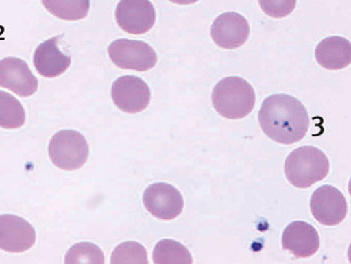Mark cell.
<instances>
[{
  "label": "cell",
  "mask_w": 351,
  "mask_h": 264,
  "mask_svg": "<svg viewBox=\"0 0 351 264\" xmlns=\"http://www.w3.org/2000/svg\"><path fill=\"white\" fill-rule=\"evenodd\" d=\"M258 119L264 134L282 145L302 140L311 125L308 112L303 104L285 94L268 97L262 104Z\"/></svg>",
  "instance_id": "obj_1"
},
{
  "label": "cell",
  "mask_w": 351,
  "mask_h": 264,
  "mask_svg": "<svg viewBox=\"0 0 351 264\" xmlns=\"http://www.w3.org/2000/svg\"><path fill=\"white\" fill-rule=\"evenodd\" d=\"M255 101L254 88L239 77H225L212 92L214 109L229 120H240L248 116L254 109Z\"/></svg>",
  "instance_id": "obj_2"
},
{
  "label": "cell",
  "mask_w": 351,
  "mask_h": 264,
  "mask_svg": "<svg viewBox=\"0 0 351 264\" xmlns=\"http://www.w3.org/2000/svg\"><path fill=\"white\" fill-rule=\"evenodd\" d=\"M328 158L316 147L295 149L286 158L285 175L294 187L306 189L328 175Z\"/></svg>",
  "instance_id": "obj_3"
},
{
  "label": "cell",
  "mask_w": 351,
  "mask_h": 264,
  "mask_svg": "<svg viewBox=\"0 0 351 264\" xmlns=\"http://www.w3.org/2000/svg\"><path fill=\"white\" fill-rule=\"evenodd\" d=\"M49 154L56 167L75 171L82 168L88 161L90 147L88 141L79 132L62 130L51 138Z\"/></svg>",
  "instance_id": "obj_4"
},
{
  "label": "cell",
  "mask_w": 351,
  "mask_h": 264,
  "mask_svg": "<svg viewBox=\"0 0 351 264\" xmlns=\"http://www.w3.org/2000/svg\"><path fill=\"white\" fill-rule=\"evenodd\" d=\"M112 62L123 70L147 71L157 64L155 49L144 42L121 40L110 43L108 49Z\"/></svg>",
  "instance_id": "obj_5"
},
{
  "label": "cell",
  "mask_w": 351,
  "mask_h": 264,
  "mask_svg": "<svg viewBox=\"0 0 351 264\" xmlns=\"http://www.w3.org/2000/svg\"><path fill=\"white\" fill-rule=\"evenodd\" d=\"M311 210L313 217L325 226H335L346 219L348 202L337 188L324 185L312 194Z\"/></svg>",
  "instance_id": "obj_6"
},
{
  "label": "cell",
  "mask_w": 351,
  "mask_h": 264,
  "mask_svg": "<svg viewBox=\"0 0 351 264\" xmlns=\"http://www.w3.org/2000/svg\"><path fill=\"white\" fill-rule=\"evenodd\" d=\"M114 105L127 114H136L146 110L151 101V91L146 82L135 75L119 77L112 86Z\"/></svg>",
  "instance_id": "obj_7"
},
{
  "label": "cell",
  "mask_w": 351,
  "mask_h": 264,
  "mask_svg": "<svg viewBox=\"0 0 351 264\" xmlns=\"http://www.w3.org/2000/svg\"><path fill=\"white\" fill-rule=\"evenodd\" d=\"M145 207L152 215L162 220H173L182 213L184 199L179 190L167 183H155L145 190Z\"/></svg>",
  "instance_id": "obj_8"
},
{
  "label": "cell",
  "mask_w": 351,
  "mask_h": 264,
  "mask_svg": "<svg viewBox=\"0 0 351 264\" xmlns=\"http://www.w3.org/2000/svg\"><path fill=\"white\" fill-rule=\"evenodd\" d=\"M116 21L128 34H144L155 25V8L149 0H121L116 8Z\"/></svg>",
  "instance_id": "obj_9"
},
{
  "label": "cell",
  "mask_w": 351,
  "mask_h": 264,
  "mask_svg": "<svg viewBox=\"0 0 351 264\" xmlns=\"http://www.w3.org/2000/svg\"><path fill=\"white\" fill-rule=\"evenodd\" d=\"M34 226L23 218L12 214L0 215V250L21 253L36 244Z\"/></svg>",
  "instance_id": "obj_10"
},
{
  "label": "cell",
  "mask_w": 351,
  "mask_h": 264,
  "mask_svg": "<svg viewBox=\"0 0 351 264\" xmlns=\"http://www.w3.org/2000/svg\"><path fill=\"white\" fill-rule=\"evenodd\" d=\"M250 27L248 21L237 12H225L219 15L211 27L212 40L218 47L235 49L248 40Z\"/></svg>",
  "instance_id": "obj_11"
},
{
  "label": "cell",
  "mask_w": 351,
  "mask_h": 264,
  "mask_svg": "<svg viewBox=\"0 0 351 264\" xmlns=\"http://www.w3.org/2000/svg\"><path fill=\"white\" fill-rule=\"evenodd\" d=\"M0 86L12 91L19 97H30L36 93L38 81L27 62L19 58L0 60Z\"/></svg>",
  "instance_id": "obj_12"
},
{
  "label": "cell",
  "mask_w": 351,
  "mask_h": 264,
  "mask_svg": "<svg viewBox=\"0 0 351 264\" xmlns=\"http://www.w3.org/2000/svg\"><path fill=\"white\" fill-rule=\"evenodd\" d=\"M282 246L298 259H308L319 250V235L309 223L291 222L284 229Z\"/></svg>",
  "instance_id": "obj_13"
},
{
  "label": "cell",
  "mask_w": 351,
  "mask_h": 264,
  "mask_svg": "<svg viewBox=\"0 0 351 264\" xmlns=\"http://www.w3.org/2000/svg\"><path fill=\"white\" fill-rule=\"evenodd\" d=\"M58 38H49L38 45L34 64L40 75L49 79L60 77L71 64V56L64 55L58 47Z\"/></svg>",
  "instance_id": "obj_14"
},
{
  "label": "cell",
  "mask_w": 351,
  "mask_h": 264,
  "mask_svg": "<svg viewBox=\"0 0 351 264\" xmlns=\"http://www.w3.org/2000/svg\"><path fill=\"white\" fill-rule=\"evenodd\" d=\"M315 58L326 70H342L350 64L351 43L342 36H329L318 43Z\"/></svg>",
  "instance_id": "obj_15"
},
{
  "label": "cell",
  "mask_w": 351,
  "mask_h": 264,
  "mask_svg": "<svg viewBox=\"0 0 351 264\" xmlns=\"http://www.w3.org/2000/svg\"><path fill=\"white\" fill-rule=\"evenodd\" d=\"M49 14L64 21H81L88 16L90 0H43Z\"/></svg>",
  "instance_id": "obj_16"
},
{
  "label": "cell",
  "mask_w": 351,
  "mask_h": 264,
  "mask_svg": "<svg viewBox=\"0 0 351 264\" xmlns=\"http://www.w3.org/2000/svg\"><path fill=\"white\" fill-rule=\"evenodd\" d=\"M153 261L156 264H192L190 251L183 244L172 239H162L158 242L153 251Z\"/></svg>",
  "instance_id": "obj_17"
},
{
  "label": "cell",
  "mask_w": 351,
  "mask_h": 264,
  "mask_svg": "<svg viewBox=\"0 0 351 264\" xmlns=\"http://www.w3.org/2000/svg\"><path fill=\"white\" fill-rule=\"evenodd\" d=\"M25 123V111L19 99L0 91V127L19 129Z\"/></svg>",
  "instance_id": "obj_18"
},
{
  "label": "cell",
  "mask_w": 351,
  "mask_h": 264,
  "mask_svg": "<svg viewBox=\"0 0 351 264\" xmlns=\"http://www.w3.org/2000/svg\"><path fill=\"white\" fill-rule=\"evenodd\" d=\"M64 263L66 264H104L105 255L99 246L90 242L75 244L68 251Z\"/></svg>",
  "instance_id": "obj_19"
},
{
  "label": "cell",
  "mask_w": 351,
  "mask_h": 264,
  "mask_svg": "<svg viewBox=\"0 0 351 264\" xmlns=\"http://www.w3.org/2000/svg\"><path fill=\"white\" fill-rule=\"evenodd\" d=\"M112 264H148V253L142 244L127 241L117 246L110 259Z\"/></svg>",
  "instance_id": "obj_20"
},
{
  "label": "cell",
  "mask_w": 351,
  "mask_h": 264,
  "mask_svg": "<svg viewBox=\"0 0 351 264\" xmlns=\"http://www.w3.org/2000/svg\"><path fill=\"white\" fill-rule=\"evenodd\" d=\"M260 8L273 19H284L294 12L296 0H259Z\"/></svg>",
  "instance_id": "obj_21"
},
{
  "label": "cell",
  "mask_w": 351,
  "mask_h": 264,
  "mask_svg": "<svg viewBox=\"0 0 351 264\" xmlns=\"http://www.w3.org/2000/svg\"><path fill=\"white\" fill-rule=\"evenodd\" d=\"M169 1L176 4H180V5H189V4L196 3L199 0H169Z\"/></svg>",
  "instance_id": "obj_22"
}]
</instances>
